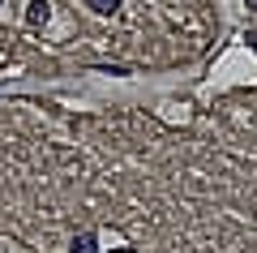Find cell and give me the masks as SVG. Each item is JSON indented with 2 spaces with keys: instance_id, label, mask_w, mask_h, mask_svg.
Returning a JSON list of instances; mask_svg holds the SVG:
<instances>
[{
  "instance_id": "1",
  "label": "cell",
  "mask_w": 257,
  "mask_h": 253,
  "mask_svg": "<svg viewBox=\"0 0 257 253\" xmlns=\"http://www.w3.org/2000/svg\"><path fill=\"white\" fill-rule=\"evenodd\" d=\"M47 13H52V9H47V0H30V5H26V26H43Z\"/></svg>"
},
{
  "instance_id": "2",
  "label": "cell",
  "mask_w": 257,
  "mask_h": 253,
  "mask_svg": "<svg viewBox=\"0 0 257 253\" xmlns=\"http://www.w3.org/2000/svg\"><path fill=\"white\" fill-rule=\"evenodd\" d=\"M73 253H99V240H94V232H77V236H73Z\"/></svg>"
},
{
  "instance_id": "5",
  "label": "cell",
  "mask_w": 257,
  "mask_h": 253,
  "mask_svg": "<svg viewBox=\"0 0 257 253\" xmlns=\"http://www.w3.org/2000/svg\"><path fill=\"white\" fill-rule=\"evenodd\" d=\"M0 5H5V0H0Z\"/></svg>"
},
{
  "instance_id": "4",
  "label": "cell",
  "mask_w": 257,
  "mask_h": 253,
  "mask_svg": "<svg viewBox=\"0 0 257 253\" xmlns=\"http://www.w3.org/2000/svg\"><path fill=\"white\" fill-rule=\"evenodd\" d=\"M116 253H138V249H116Z\"/></svg>"
},
{
  "instance_id": "3",
  "label": "cell",
  "mask_w": 257,
  "mask_h": 253,
  "mask_svg": "<svg viewBox=\"0 0 257 253\" xmlns=\"http://www.w3.org/2000/svg\"><path fill=\"white\" fill-rule=\"evenodd\" d=\"M86 5H90L94 13H116L120 9V0H86Z\"/></svg>"
}]
</instances>
